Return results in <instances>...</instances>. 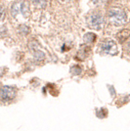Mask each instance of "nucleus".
I'll list each match as a JSON object with an SVG mask.
<instances>
[{"label": "nucleus", "mask_w": 130, "mask_h": 131, "mask_svg": "<svg viewBox=\"0 0 130 131\" xmlns=\"http://www.w3.org/2000/svg\"><path fill=\"white\" fill-rule=\"evenodd\" d=\"M16 89L12 86H3L0 89V101L3 103L12 101L16 97Z\"/></svg>", "instance_id": "f257e3e1"}, {"label": "nucleus", "mask_w": 130, "mask_h": 131, "mask_svg": "<svg viewBox=\"0 0 130 131\" xmlns=\"http://www.w3.org/2000/svg\"><path fill=\"white\" fill-rule=\"evenodd\" d=\"M87 24H88L89 27H91V28L100 29L103 25V17L100 13L94 12L87 19Z\"/></svg>", "instance_id": "f03ea898"}, {"label": "nucleus", "mask_w": 130, "mask_h": 131, "mask_svg": "<svg viewBox=\"0 0 130 131\" xmlns=\"http://www.w3.org/2000/svg\"><path fill=\"white\" fill-rule=\"evenodd\" d=\"M12 15L16 16L18 13H22L25 17H27L29 15V7L27 1H23L19 3H14L12 6Z\"/></svg>", "instance_id": "7ed1b4c3"}, {"label": "nucleus", "mask_w": 130, "mask_h": 131, "mask_svg": "<svg viewBox=\"0 0 130 131\" xmlns=\"http://www.w3.org/2000/svg\"><path fill=\"white\" fill-rule=\"evenodd\" d=\"M109 17L112 21H114L115 23L118 24H122L126 21V14L123 10H120L117 8H113L109 11Z\"/></svg>", "instance_id": "20e7f679"}, {"label": "nucleus", "mask_w": 130, "mask_h": 131, "mask_svg": "<svg viewBox=\"0 0 130 131\" xmlns=\"http://www.w3.org/2000/svg\"><path fill=\"white\" fill-rule=\"evenodd\" d=\"M101 49L104 53L109 55H115L117 53V47L116 44L113 40H106L101 45Z\"/></svg>", "instance_id": "39448f33"}, {"label": "nucleus", "mask_w": 130, "mask_h": 131, "mask_svg": "<svg viewBox=\"0 0 130 131\" xmlns=\"http://www.w3.org/2000/svg\"><path fill=\"white\" fill-rule=\"evenodd\" d=\"M130 36V30L129 29H122L121 31L117 33V39L119 42H123Z\"/></svg>", "instance_id": "423d86ee"}, {"label": "nucleus", "mask_w": 130, "mask_h": 131, "mask_svg": "<svg viewBox=\"0 0 130 131\" xmlns=\"http://www.w3.org/2000/svg\"><path fill=\"white\" fill-rule=\"evenodd\" d=\"M95 38H96L95 34H94V33H91V32L86 33V34L84 35V37H83L84 41H85L86 43H92V42H94Z\"/></svg>", "instance_id": "0eeeda50"}, {"label": "nucleus", "mask_w": 130, "mask_h": 131, "mask_svg": "<svg viewBox=\"0 0 130 131\" xmlns=\"http://www.w3.org/2000/svg\"><path fill=\"white\" fill-rule=\"evenodd\" d=\"M33 3L34 5L38 7V8H44L46 6V3L47 1L46 0H33Z\"/></svg>", "instance_id": "6e6552de"}, {"label": "nucleus", "mask_w": 130, "mask_h": 131, "mask_svg": "<svg viewBox=\"0 0 130 131\" xmlns=\"http://www.w3.org/2000/svg\"><path fill=\"white\" fill-rule=\"evenodd\" d=\"M71 72H72L73 74H79V73L81 72V69H80L78 66H74V67L71 68Z\"/></svg>", "instance_id": "1a4fd4ad"}, {"label": "nucleus", "mask_w": 130, "mask_h": 131, "mask_svg": "<svg viewBox=\"0 0 130 131\" xmlns=\"http://www.w3.org/2000/svg\"><path fill=\"white\" fill-rule=\"evenodd\" d=\"M128 48H129V50H130V42L128 43Z\"/></svg>", "instance_id": "9d476101"}, {"label": "nucleus", "mask_w": 130, "mask_h": 131, "mask_svg": "<svg viewBox=\"0 0 130 131\" xmlns=\"http://www.w3.org/2000/svg\"><path fill=\"white\" fill-rule=\"evenodd\" d=\"M62 1H63V2H66V1H68V0H62Z\"/></svg>", "instance_id": "9b49d317"}]
</instances>
